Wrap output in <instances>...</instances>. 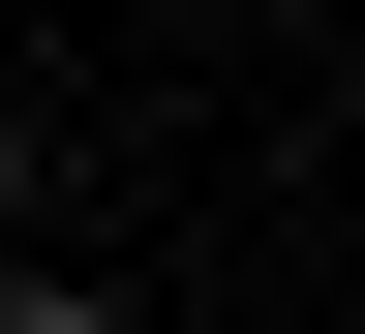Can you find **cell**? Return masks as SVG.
Here are the masks:
<instances>
[{
  "mask_svg": "<svg viewBox=\"0 0 365 334\" xmlns=\"http://www.w3.org/2000/svg\"><path fill=\"white\" fill-rule=\"evenodd\" d=\"M0 334H122V273H61V244H0Z\"/></svg>",
  "mask_w": 365,
  "mask_h": 334,
  "instance_id": "6da1fadb",
  "label": "cell"
},
{
  "mask_svg": "<svg viewBox=\"0 0 365 334\" xmlns=\"http://www.w3.org/2000/svg\"><path fill=\"white\" fill-rule=\"evenodd\" d=\"M0 244H31V91H0Z\"/></svg>",
  "mask_w": 365,
  "mask_h": 334,
  "instance_id": "7a4b0ae2",
  "label": "cell"
}]
</instances>
